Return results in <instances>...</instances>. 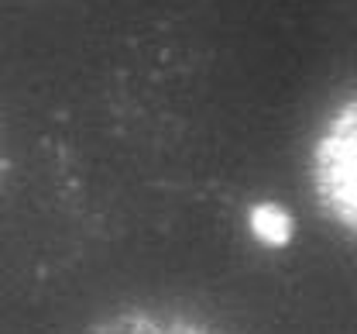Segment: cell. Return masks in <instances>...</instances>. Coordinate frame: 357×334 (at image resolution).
<instances>
[{"label":"cell","mask_w":357,"mask_h":334,"mask_svg":"<svg viewBox=\"0 0 357 334\" xmlns=\"http://www.w3.org/2000/svg\"><path fill=\"white\" fill-rule=\"evenodd\" d=\"M310 190L319 210L357 238V94L340 100L312 135Z\"/></svg>","instance_id":"1"},{"label":"cell","mask_w":357,"mask_h":334,"mask_svg":"<svg viewBox=\"0 0 357 334\" xmlns=\"http://www.w3.org/2000/svg\"><path fill=\"white\" fill-rule=\"evenodd\" d=\"M83 334H227L213 324H203L196 317H182L169 310H144V307H128L117 314H107L93 321Z\"/></svg>","instance_id":"2"},{"label":"cell","mask_w":357,"mask_h":334,"mask_svg":"<svg viewBox=\"0 0 357 334\" xmlns=\"http://www.w3.org/2000/svg\"><path fill=\"white\" fill-rule=\"evenodd\" d=\"M3 169H7V162H3V152H0V180H3Z\"/></svg>","instance_id":"3"}]
</instances>
